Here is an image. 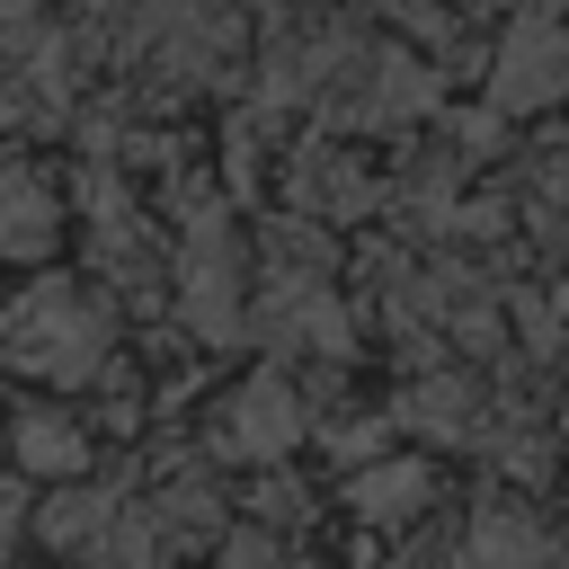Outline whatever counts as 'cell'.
Wrapping results in <instances>:
<instances>
[{"mask_svg": "<svg viewBox=\"0 0 569 569\" xmlns=\"http://www.w3.org/2000/svg\"><path fill=\"white\" fill-rule=\"evenodd\" d=\"M62 240V196L27 169V160H0V258H44Z\"/></svg>", "mask_w": 569, "mask_h": 569, "instance_id": "277c9868", "label": "cell"}, {"mask_svg": "<svg viewBox=\"0 0 569 569\" xmlns=\"http://www.w3.org/2000/svg\"><path fill=\"white\" fill-rule=\"evenodd\" d=\"M18 116H36V80H18V71L0 62V124H18Z\"/></svg>", "mask_w": 569, "mask_h": 569, "instance_id": "8fae6325", "label": "cell"}, {"mask_svg": "<svg viewBox=\"0 0 569 569\" xmlns=\"http://www.w3.org/2000/svg\"><path fill=\"white\" fill-rule=\"evenodd\" d=\"M560 89H569V27H560L551 9H525V18L507 27L498 62H489V98H498L507 116H525V107H551Z\"/></svg>", "mask_w": 569, "mask_h": 569, "instance_id": "7a4b0ae2", "label": "cell"}, {"mask_svg": "<svg viewBox=\"0 0 569 569\" xmlns=\"http://www.w3.org/2000/svg\"><path fill=\"white\" fill-rule=\"evenodd\" d=\"M400 418H409V427H427V436H462V427H471V382L436 373V382H418V391L400 400Z\"/></svg>", "mask_w": 569, "mask_h": 569, "instance_id": "9c48e42d", "label": "cell"}, {"mask_svg": "<svg viewBox=\"0 0 569 569\" xmlns=\"http://www.w3.org/2000/svg\"><path fill=\"white\" fill-rule=\"evenodd\" d=\"M231 569H293V560H284L267 533H240V542H231Z\"/></svg>", "mask_w": 569, "mask_h": 569, "instance_id": "7c38bea8", "label": "cell"}, {"mask_svg": "<svg viewBox=\"0 0 569 569\" xmlns=\"http://www.w3.org/2000/svg\"><path fill=\"white\" fill-rule=\"evenodd\" d=\"M107 525H116V498H71V507H44V516H36V533L62 542V551H71V542H98Z\"/></svg>", "mask_w": 569, "mask_h": 569, "instance_id": "30bf717a", "label": "cell"}, {"mask_svg": "<svg viewBox=\"0 0 569 569\" xmlns=\"http://www.w3.org/2000/svg\"><path fill=\"white\" fill-rule=\"evenodd\" d=\"M18 462H27V471H80V462H89V436H80L71 418H53V409H44V418H18Z\"/></svg>", "mask_w": 569, "mask_h": 569, "instance_id": "ba28073f", "label": "cell"}, {"mask_svg": "<svg viewBox=\"0 0 569 569\" xmlns=\"http://www.w3.org/2000/svg\"><path fill=\"white\" fill-rule=\"evenodd\" d=\"M293 436H302V409H293V391H284L276 373H258L249 391H231V409H222V453L276 462V453H293Z\"/></svg>", "mask_w": 569, "mask_h": 569, "instance_id": "3957f363", "label": "cell"}, {"mask_svg": "<svg viewBox=\"0 0 569 569\" xmlns=\"http://www.w3.org/2000/svg\"><path fill=\"white\" fill-rule=\"evenodd\" d=\"M365 71H373V89H365V116H418V107L436 98V71H427L418 53H373Z\"/></svg>", "mask_w": 569, "mask_h": 569, "instance_id": "52a82bcc", "label": "cell"}, {"mask_svg": "<svg viewBox=\"0 0 569 569\" xmlns=\"http://www.w3.org/2000/svg\"><path fill=\"white\" fill-rule=\"evenodd\" d=\"M462 569H569V542H551L533 516H516V507H489L480 525H471V542H462Z\"/></svg>", "mask_w": 569, "mask_h": 569, "instance_id": "5b68a950", "label": "cell"}, {"mask_svg": "<svg viewBox=\"0 0 569 569\" xmlns=\"http://www.w3.org/2000/svg\"><path fill=\"white\" fill-rule=\"evenodd\" d=\"M427 489H436V480H427V462H409V453H400V462H365V471H347V498H356L365 525H409V516L427 507Z\"/></svg>", "mask_w": 569, "mask_h": 569, "instance_id": "8992f818", "label": "cell"}, {"mask_svg": "<svg viewBox=\"0 0 569 569\" xmlns=\"http://www.w3.org/2000/svg\"><path fill=\"white\" fill-rule=\"evenodd\" d=\"M107 356V320L71 293V284H36L0 311V365L36 373V382H89Z\"/></svg>", "mask_w": 569, "mask_h": 569, "instance_id": "6da1fadb", "label": "cell"}]
</instances>
